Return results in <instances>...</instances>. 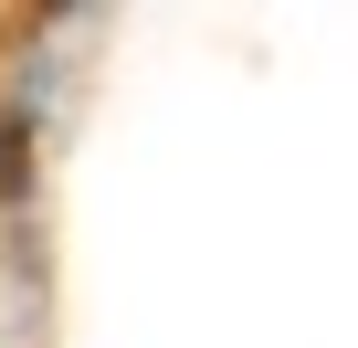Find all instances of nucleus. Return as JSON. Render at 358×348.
I'll return each instance as SVG.
<instances>
[{
  "instance_id": "nucleus-1",
  "label": "nucleus",
  "mask_w": 358,
  "mask_h": 348,
  "mask_svg": "<svg viewBox=\"0 0 358 348\" xmlns=\"http://www.w3.org/2000/svg\"><path fill=\"white\" fill-rule=\"evenodd\" d=\"M0 190H22V127H0Z\"/></svg>"
}]
</instances>
